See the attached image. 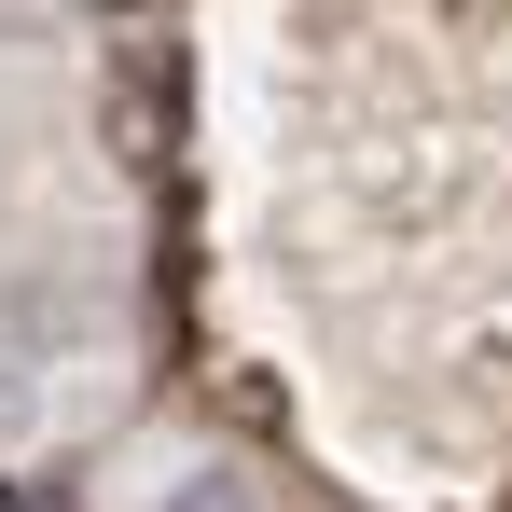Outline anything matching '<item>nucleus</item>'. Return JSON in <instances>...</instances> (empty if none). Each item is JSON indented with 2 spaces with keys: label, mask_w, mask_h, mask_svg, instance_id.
Listing matches in <instances>:
<instances>
[{
  "label": "nucleus",
  "mask_w": 512,
  "mask_h": 512,
  "mask_svg": "<svg viewBox=\"0 0 512 512\" xmlns=\"http://www.w3.org/2000/svg\"><path fill=\"white\" fill-rule=\"evenodd\" d=\"M125 512H263V499L222 443H167L153 471H125Z\"/></svg>",
  "instance_id": "nucleus-1"
}]
</instances>
